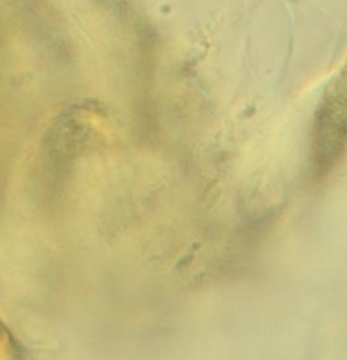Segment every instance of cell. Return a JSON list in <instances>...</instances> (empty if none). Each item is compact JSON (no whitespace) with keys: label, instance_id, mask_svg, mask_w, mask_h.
Instances as JSON below:
<instances>
[{"label":"cell","instance_id":"obj_1","mask_svg":"<svg viewBox=\"0 0 347 360\" xmlns=\"http://www.w3.org/2000/svg\"><path fill=\"white\" fill-rule=\"evenodd\" d=\"M346 146V75L329 86L315 116L313 151L315 165L325 172L339 162Z\"/></svg>","mask_w":347,"mask_h":360},{"label":"cell","instance_id":"obj_2","mask_svg":"<svg viewBox=\"0 0 347 360\" xmlns=\"http://www.w3.org/2000/svg\"><path fill=\"white\" fill-rule=\"evenodd\" d=\"M7 345L12 346V340L8 330L6 329V326L0 323V349H4Z\"/></svg>","mask_w":347,"mask_h":360}]
</instances>
